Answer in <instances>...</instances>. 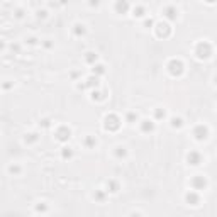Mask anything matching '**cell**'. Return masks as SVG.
Segmentation results:
<instances>
[{
    "label": "cell",
    "mask_w": 217,
    "mask_h": 217,
    "mask_svg": "<svg viewBox=\"0 0 217 217\" xmlns=\"http://www.w3.org/2000/svg\"><path fill=\"white\" fill-rule=\"evenodd\" d=\"M195 54H197L198 60H207L212 54V44L207 41H200L197 46H195Z\"/></svg>",
    "instance_id": "6da1fadb"
},
{
    "label": "cell",
    "mask_w": 217,
    "mask_h": 217,
    "mask_svg": "<svg viewBox=\"0 0 217 217\" xmlns=\"http://www.w3.org/2000/svg\"><path fill=\"white\" fill-rule=\"evenodd\" d=\"M166 68H168V73L171 75V77H182L183 71H185V64H183L180 60H170L168 64H166Z\"/></svg>",
    "instance_id": "7a4b0ae2"
},
{
    "label": "cell",
    "mask_w": 217,
    "mask_h": 217,
    "mask_svg": "<svg viewBox=\"0 0 217 217\" xmlns=\"http://www.w3.org/2000/svg\"><path fill=\"white\" fill-rule=\"evenodd\" d=\"M104 127H105V131L108 132H114L117 131L119 127H121V117L115 114H108L105 119H104Z\"/></svg>",
    "instance_id": "3957f363"
},
{
    "label": "cell",
    "mask_w": 217,
    "mask_h": 217,
    "mask_svg": "<svg viewBox=\"0 0 217 217\" xmlns=\"http://www.w3.org/2000/svg\"><path fill=\"white\" fill-rule=\"evenodd\" d=\"M54 136H56V139L60 141V143H66V141H70V137H71V129L66 127V126H61V127L56 129Z\"/></svg>",
    "instance_id": "277c9868"
},
{
    "label": "cell",
    "mask_w": 217,
    "mask_h": 217,
    "mask_svg": "<svg viewBox=\"0 0 217 217\" xmlns=\"http://www.w3.org/2000/svg\"><path fill=\"white\" fill-rule=\"evenodd\" d=\"M193 136H195V139H197V141H205L209 137V127H207V126H204V124L195 126V127H193Z\"/></svg>",
    "instance_id": "5b68a950"
},
{
    "label": "cell",
    "mask_w": 217,
    "mask_h": 217,
    "mask_svg": "<svg viewBox=\"0 0 217 217\" xmlns=\"http://www.w3.org/2000/svg\"><path fill=\"white\" fill-rule=\"evenodd\" d=\"M156 34H158V38H170V34H171V27H170V24L168 22H158L156 24Z\"/></svg>",
    "instance_id": "8992f818"
},
{
    "label": "cell",
    "mask_w": 217,
    "mask_h": 217,
    "mask_svg": "<svg viewBox=\"0 0 217 217\" xmlns=\"http://www.w3.org/2000/svg\"><path fill=\"white\" fill-rule=\"evenodd\" d=\"M114 10L119 16H124V14H127L131 10V3H129V0H117L114 5Z\"/></svg>",
    "instance_id": "52a82bcc"
},
{
    "label": "cell",
    "mask_w": 217,
    "mask_h": 217,
    "mask_svg": "<svg viewBox=\"0 0 217 217\" xmlns=\"http://www.w3.org/2000/svg\"><path fill=\"white\" fill-rule=\"evenodd\" d=\"M190 185H192L193 190H205V187H207V180H205L202 175H197V176L192 178Z\"/></svg>",
    "instance_id": "ba28073f"
},
{
    "label": "cell",
    "mask_w": 217,
    "mask_h": 217,
    "mask_svg": "<svg viewBox=\"0 0 217 217\" xmlns=\"http://www.w3.org/2000/svg\"><path fill=\"white\" fill-rule=\"evenodd\" d=\"M163 16H165L168 20H176L178 19V9L173 7V5H168V7H165V10H163Z\"/></svg>",
    "instance_id": "9c48e42d"
},
{
    "label": "cell",
    "mask_w": 217,
    "mask_h": 217,
    "mask_svg": "<svg viewBox=\"0 0 217 217\" xmlns=\"http://www.w3.org/2000/svg\"><path fill=\"white\" fill-rule=\"evenodd\" d=\"M187 161H188V165L192 166H197L202 163V154L198 153V151H190L188 154H187Z\"/></svg>",
    "instance_id": "30bf717a"
},
{
    "label": "cell",
    "mask_w": 217,
    "mask_h": 217,
    "mask_svg": "<svg viewBox=\"0 0 217 217\" xmlns=\"http://www.w3.org/2000/svg\"><path fill=\"white\" fill-rule=\"evenodd\" d=\"M185 202L188 205H198L200 204V195H198L195 190H190L188 193L185 195Z\"/></svg>",
    "instance_id": "8fae6325"
},
{
    "label": "cell",
    "mask_w": 217,
    "mask_h": 217,
    "mask_svg": "<svg viewBox=\"0 0 217 217\" xmlns=\"http://www.w3.org/2000/svg\"><path fill=\"white\" fill-rule=\"evenodd\" d=\"M99 85H100V82H99V77H95V75L88 77V78L85 80V83H83L85 90H86V88H99Z\"/></svg>",
    "instance_id": "7c38bea8"
},
{
    "label": "cell",
    "mask_w": 217,
    "mask_h": 217,
    "mask_svg": "<svg viewBox=\"0 0 217 217\" xmlns=\"http://www.w3.org/2000/svg\"><path fill=\"white\" fill-rule=\"evenodd\" d=\"M141 131L144 132V134H149V132L154 131V122L149 121V119H144L143 122H141Z\"/></svg>",
    "instance_id": "4fadbf2b"
},
{
    "label": "cell",
    "mask_w": 217,
    "mask_h": 217,
    "mask_svg": "<svg viewBox=\"0 0 217 217\" xmlns=\"http://www.w3.org/2000/svg\"><path fill=\"white\" fill-rule=\"evenodd\" d=\"M119 190H121V185H119L117 180H108L107 182V192H110V193H117Z\"/></svg>",
    "instance_id": "5bb4252c"
},
{
    "label": "cell",
    "mask_w": 217,
    "mask_h": 217,
    "mask_svg": "<svg viewBox=\"0 0 217 217\" xmlns=\"http://www.w3.org/2000/svg\"><path fill=\"white\" fill-rule=\"evenodd\" d=\"M73 34L77 36V38H82V36L86 34V27L83 26V24H75L73 26Z\"/></svg>",
    "instance_id": "9a60e30c"
},
{
    "label": "cell",
    "mask_w": 217,
    "mask_h": 217,
    "mask_svg": "<svg viewBox=\"0 0 217 217\" xmlns=\"http://www.w3.org/2000/svg\"><path fill=\"white\" fill-rule=\"evenodd\" d=\"M93 198H95V202H99V204H104V202H105V198H107V192L105 190H95Z\"/></svg>",
    "instance_id": "2e32d148"
},
{
    "label": "cell",
    "mask_w": 217,
    "mask_h": 217,
    "mask_svg": "<svg viewBox=\"0 0 217 217\" xmlns=\"http://www.w3.org/2000/svg\"><path fill=\"white\" fill-rule=\"evenodd\" d=\"M114 154H115L117 160H124V158H127V149H126L124 146H119V148H115Z\"/></svg>",
    "instance_id": "e0dca14e"
},
{
    "label": "cell",
    "mask_w": 217,
    "mask_h": 217,
    "mask_svg": "<svg viewBox=\"0 0 217 217\" xmlns=\"http://www.w3.org/2000/svg\"><path fill=\"white\" fill-rule=\"evenodd\" d=\"M92 73L95 75V77H102V75L105 73V66L100 64V63H95V64H93V68H92Z\"/></svg>",
    "instance_id": "ac0fdd59"
},
{
    "label": "cell",
    "mask_w": 217,
    "mask_h": 217,
    "mask_svg": "<svg viewBox=\"0 0 217 217\" xmlns=\"http://www.w3.org/2000/svg\"><path fill=\"white\" fill-rule=\"evenodd\" d=\"M61 158H63V160H71V158H73V149H71L70 146H64L63 149H61Z\"/></svg>",
    "instance_id": "d6986e66"
},
{
    "label": "cell",
    "mask_w": 217,
    "mask_h": 217,
    "mask_svg": "<svg viewBox=\"0 0 217 217\" xmlns=\"http://www.w3.org/2000/svg\"><path fill=\"white\" fill-rule=\"evenodd\" d=\"M24 141H26L27 144H34V143H38V141H39V134H38V132H31V134H26Z\"/></svg>",
    "instance_id": "ffe728a7"
},
{
    "label": "cell",
    "mask_w": 217,
    "mask_h": 217,
    "mask_svg": "<svg viewBox=\"0 0 217 217\" xmlns=\"http://www.w3.org/2000/svg\"><path fill=\"white\" fill-rule=\"evenodd\" d=\"M97 58H99V56H97V54L93 53V51L85 53V61H86L88 64H95V63H97Z\"/></svg>",
    "instance_id": "44dd1931"
},
{
    "label": "cell",
    "mask_w": 217,
    "mask_h": 217,
    "mask_svg": "<svg viewBox=\"0 0 217 217\" xmlns=\"http://www.w3.org/2000/svg\"><path fill=\"white\" fill-rule=\"evenodd\" d=\"M83 144H85L88 149H92V148H95V144H97V139L93 136H86L85 137V141H83Z\"/></svg>",
    "instance_id": "7402d4cb"
},
{
    "label": "cell",
    "mask_w": 217,
    "mask_h": 217,
    "mask_svg": "<svg viewBox=\"0 0 217 217\" xmlns=\"http://www.w3.org/2000/svg\"><path fill=\"white\" fill-rule=\"evenodd\" d=\"M170 124H171L173 129H180V127L183 126V119H182V117H173Z\"/></svg>",
    "instance_id": "603a6c76"
},
{
    "label": "cell",
    "mask_w": 217,
    "mask_h": 217,
    "mask_svg": "<svg viewBox=\"0 0 217 217\" xmlns=\"http://www.w3.org/2000/svg\"><path fill=\"white\" fill-rule=\"evenodd\" d=\"M132 16L134 17H144V14H146V9H144L143 5H137V7H134V10H132Z\"/></svg>",
    "instance_id": "cb8c5ba5"
},
{
    "label": "cell",
    "mask_w": 217,
    "mask_h": 217,
    "mask_svg": "<svg viewBox=\"0 0 217 217\" xmlns=\"http://www.w3.org/2000/svg\"><path fill=\"white\" fill-rule=\"evenodd\" d=\"M9 173H10V175H20V173H22V168H20V166L19 165H10L9 166Z\"/></svg>",
    "instance_id": "d4e9b609"
},
{
    "label": "cell",
    "mask_w": 217,
    "mask_h": 217,
    "mask_svg": "<svg viewBox=\"0 0 217 217\" xmlns=\"http://www.w3.org/2000/svg\"><path fill=\"white\" fill-rule=\"evenodd\" d=\"M104 99H105V93L100 92V90H95V88H93V92H92V100H104Z\"/></svg>",
    "instance_id": "484cf974"
},
{
    "label": "cell",
    "mask_w": 217,
    "mask_h": 217,
    "mask_svg": "<svg viewBox=\"0 0 217 217\" xmlns=\"http://www.w3.org/2000/svg\"><path fill=\"white\" fill-rule=\"evenodd\" d=\"M137 121V114L136 112H127V115H126V122H129V124H134V122Z\"/></svg>",
    "instance_id": "4316f807"
},
{
    "label": "cell",
    "mask_w": 217,
    "mask_h": 217,
    "mask_svg": "<svg viewBox=\"0 0 217 217\" xmlns=\"http://www.w3.org/2000/svg\"><path fill=\"white\" fill-rule=\"evenodd\" d=\"M166 117V110L165 108H156L154 110V119H158V121H161V119Z\"/></svg>",
    "instance_id": "83f0119b"
},
{
    "label": "cell",
    "mask_w": 217,
    "mask_h": 217,
    "mask_svg": "<svg viewBox=\"0 0 217 217\" xmlns=\"http://www.w3.org/2000/svg\"><path fill=\"white\" fill-rule=\"evenodd\" d=\"M36 210H38V212H46V210H48V205H46V204H39V205H36Z\"/></svg>",
    "instance_id": "f1b7e54d"
},
{
    "label": "cell",
    "mask_w": 217,
    "mask_h": 217,
    "mask_svg": "<svg viewBox=\"0 0 217 217\" xmlns=\"http://www.w3.org/2000/svg\"><path fill=\"white\" fill-rule=\"evenodd\" d=\"M153 26H154V20L151 19V17H149V19H144V27L149 29V27H153Z\"/></svg>",
    "instance_id": "f546056e"
},
{
    "label": "cell",
    "mask_w": 217,
    "mask_h": 217,
    "mask_svg": "<svg viewBox=\"0 0 217 217\" xmlns=\"http://www.w3.org/2000/svg\"><path fill=\"white\" fill-rule=\"evenodd\" d=\"M39 124H41L42 127H49V126H51V119H48V117H46V119H42V121L39 122Z\"/></svg>",
    "instance_id": "4dcf8cb0"
},
{
    "label": "cell",
    "mask_w": 217,
    "mask_h": 217,
    "mask_svg": "<svg viewBox=\"0 0 217 217\" xmlns=\"http://www.w3.org/2000/svg\"><path fill=\"white\" fill-rule=\"evenodd\" d=\"M38 17L39 19H46V17H48V12H46V10H38Z\"/></svg>",
    "instance_id": "1f68e13d"
},
{
    "label": "cell",
    "mask_w": 217,
    "mask_h": 217,
    "mask_svg": "<svg viewBox=\"0 0 217 217\" xmlns=\"http://www.w3.org/2000/svg\"><path fill=\"white\" fill-rule=\"evenodd\" d=\"M88 5L90 7H99L100 5V0H88Z\"/></svg>",
    "instance_id": "d6a6232c"
},
{
    "label": "cell",
    "mask_w": 217,
    "mask_h": 217,
    "mask_svg": "<svg viewBox=\"0 0 217 217\" xmlns=\"http://www.w3.org/2000/svg\"><path fill=\"white\" fill-rule=\"evenodd\" d=\"M16 17H17V19H22V17H24V10L22 9H17L16 10Z\"/></svg>",
    "instance_id": "836d02e7"
},
{
    "label": "cell",
    "mask_w": 217,
    "mask_h": 217,
    "mask_svg": "<svg viewBox=\"0 0 217 217\" xmlns=\"http://www.w3.org/2000/svg\"><path fill=\"white\" fill-rule=\"evenodd\" d=\"M10 49H12L14 53H20V46L19 44H12V46H10Z\"/></svg>",
    "instance_id": "e575fe53"
},
{
    "label": "cell",
    "mask_w": 217,
    "mask_h": 217,
    "mask_svg": "<svg viewBox=\"0 0 217 217\" xmlns=\"http://www.w3.org/2000/svg\"><path fill=\"white\" fill-rule=\"evenodd\" d=\"M27 44H31V46L38 44V39H36V38H29V39H27Z\"/></svg>",
    "instance_id": "d590c367"
},
{
    "label": "cell",
    "mask_w": 217,
    "mask_h": 217,
    "mask_svg": "<svg viewBox=\"0 0 217 217\" xmlns=\"http://www.w3.org/2000/svg\"><path fill=\"white\" fill-rule=\"evenodd\" d=\"M44 48H46V49H51V48H53V42H51V41H44Z\"/></svg>",
    "instance_id": "8d00e7d4"
},
{
    "label": "cell",
    "mask_w": 217,
    "mask_h": 217,
    "mask_svg": "<svg viewBox=\"0 0 217 217\" xmlns=\"http://www.w3.org/2000/svg\"><path fill=\"white\" fill-rule=\"evenodd\" d=\"M12 85H14V83H3V88L9 90V88H12Z\"/></svg>",
    "instance_id": "74e56055"
},
{
    "label": "cell",
    "mask_w": 217,
    "mask_h": 217,
    "mask_svg": "<svg viewBox=\"0 0 217 217\" xmlns=\"http://www.w3.org/2000/svg\"><path fill=\"white\" fill-rule=\"evenodd\" d=\"M71 78H78V71H73V73H71Z\"/></svg>",
    "instance_id": "f35d334b"
},
{
    "label": "cell",
    "mask_w": 217,
    "mask_h": 217,
    "mask_svg": "<svg viewBox=\"0 0 217 217\" xmlns=\"http://www.w3.org/2000/svg\"><path fill=\"white\" fill-rule=\"evenodd\" d=\"M3 48H5V44H3V41H0V51H2Z\"/></svg>",
    "instance_id": "ab89813d"
},
{
    "label": "cell",
    "mask_w": 217,
    "mask_h": 217,
    "mask_svg": "<svg viewBox=\"0 0 217 217\" xmlns=\"http://www.w3.org/2000/svg\"><path fill=\"white\" fill-rule=\"evenodd\" d=\"M66 2H68V0H60V3H61V5H64Z\"/></svg>",
    "instance_id": "60d3db41"
},
{
    "label": "cell",
    "mask_w": 217,
    "mask_h": 217,
    "mask_svg": "<svg viewBox=\"0 0 217 217\" xmlns=\"http://www.w3.org/2000/svg\"><path fill=\"white\" fill-rule=\"evenodd\" d=\"M205 2H209V3H214V2H215V0H205Z\"/></svg>",
    "instance_id": "b9f144b4"
}]
</instances>
